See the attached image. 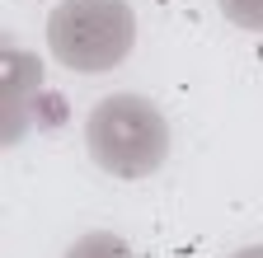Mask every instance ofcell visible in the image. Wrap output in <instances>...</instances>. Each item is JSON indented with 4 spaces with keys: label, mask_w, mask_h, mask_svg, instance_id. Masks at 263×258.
<instances>
[{
    "label": "cell",
    "mask_w": 263,
    "mask_h": 258,
    "mask_svg": "<svg viewBox=\"0 0 263 258\" xmlns=\"http://www.w3.org/2000/svg\"><path fill=\"white\" fill-rule=\"evenodd\" d=\"M230 258H263V244H249V249H235Z\"/></svg>",
    "instance_id": "cell-6"
},
{
    "label": "cell",
    "mask_w": 263,
    "mask_h": 258,
    "mask_svg": "<svg viewBox=\"0 0 263 258\" xmlns=\"http://www.w3.org/2000/svg\"><path fill=\"white\" fill-rule=\"evenodd\" d=\"M38 89H43L38 56L5 38L0 43V146H19V136L28 132Z\"/></svg>",
    "instance_id": "cell-3"
},
{
    "label": "cell",
    "mask_w": 263,
    "mask_h": 258,
    "mask_svg": "<svg viewBox=\"0 0 263 258\" xmlns=\"http://www.w3.org/2000/svg\"><path fill=\"white\" fill-rule=\"evenodd\" d=\"M85 150L113 178H151L170 155V122L141 94H108L85 117Z\"/></svg>",
    "instance_id": "cell-1"
},
{
    "label": "cell",
    "mask_w": 263,
    "mask_h": 258,
    "mask_svg": "<svg viewBox=\"0 0 263 258\" xmlns=\"http://www.w3.org/2000/svg\"><path fill=\"white\" fill-rule=\"evenodd\" d=\"M66 258H137L132 253V244L113 230H94V235H80L71 249H66Z\"/></svg>",
    "instance_id": "cell-4"
},
{
    "label": "cell",
    "mask_w": 263,
    "mask_h": 258,
    "mask_svg": "<svg viewBox=\"0 0 263 258\" xmlns=\"http://www.w3.org/2000/svg\"><path fill=\"white\" fill-rule=\"evenodd\" d=\"M137 43V14L127 0H61L47 14V52L76 75L122 66Z\"/></svg>",
    "instance_id": "cell-2"
},
{
    "label": "cell",
    "mask_w": 263,
    "mask_h": 258,
    "mask_svg": "<svg viewBox=\"0 0 263 258\" xmlns=\"http://www.w3.org/2000/svg\"><path fill=\"white\" fill-rule=\"evenodd\" d=\"M216 5H221V14L235 28H245V33H263V0H216Z\"/></svg>",
    "instance_id": "cell-5"
}]
</instances>
